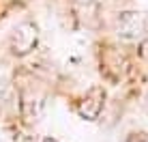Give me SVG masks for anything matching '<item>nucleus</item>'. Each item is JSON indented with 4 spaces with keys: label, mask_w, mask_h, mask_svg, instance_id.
Segmentation results:
<instances>
[{
    "label": "nucleus",
    "mask_w": 148,
    "mask_h": 142,
    "mask_svg": "<svg viewBox=\"0 0 148 142\" xmlns=\"http://www.w3.org/2000/svg\"><path fill=\"white\" fill-rule=\"evenodd\" d=\"M116 32L125 41H140V39L148 37V13L122 11L116 17Z\"/></svg>",
    "instance_id": "f257e3e1"
},
{
    "label": "nucleus",
    "mask_w": 148,
    "mask_h": 142,
    "mask_svg": "<svg viewBox=\"0 0 148 142\" xmlns=\"http://www.w3.org/2000/svg\"><path fill=\"white\" fill-rule=\"evenodd\" d=\"M39 43V28L32 22H22L15 26L13 37H11V50L15 56H26L30 54Z\"/></svg>",
    "instance_id": "f03ea898"
},
{
    "label": "nucleus",
    "mask_w": 148,
    "mask_h": 142,
    "mask_svg": "<svg viewBox=\"0 0 148 142\" xmlns=\"http://www.w3.org/2000/svg\"><path fill=\"white\" fill-rule=\"evenodd\" d=\"M103 99H105L103 88H99V86L90 88L88 93L84 95V99L77 103V112H79V116H82V119H86V121L99 119L101 110H103Z\"/></svg>",
    "instance_id": "7ed1b4c3"
},
{
    "label": "nucleus",
    "mask_w": 148,
    "mask_h": 142,
    "mask_svg": "<svg viewBox=\"0 0 148 142\" xmlns=\"http://www.w3.org/2000/svg\"><path fill=\"white\" fill-rule=\"evenodd\" d=\"M43 108H45V97L39 93H24L22 95V101H19V112L22 116L32 123V121H39L41 114H43Z\"/></svg>",
    "instance_id": "20e7f679"
},
{
    "label": "nucleus",
    "mask_w": 148,
    "mask_h": 142,
    "mask_svg": "<svg viewBox=\"0 0 148 142\" xmlns=\"http://www.w3.org/2000/svg\"><path fill=\"white\" fill-rule=\"evenodd\" d=\"M73 2L75 9H79V11H92L95 9V0H71Z\"/></svg>",
    "instance_id": "39448f33"
},
{
    "label": "nucleus",
    "mask_w": 148,
    "mask_h": 142,
    "mask_svg": "<svg viewBox=\"0 0 148 142\" xmlns=\"http://www.w3.org/2000/svg\"><path fill=\"white\" fill-rule=\"evenodd\" d=\"M43 142H58V140H54V138H45Z\"/></svg>",
    "instance_id": "423d86ee"
}]
</instances>
